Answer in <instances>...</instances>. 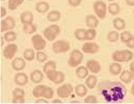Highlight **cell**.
I'll return each mask as SVG.
<instances>
[{
	"label": "cell",
	"mask_w": 134,
	"mask_h": 104,
	"mask_svg": "<svg viewBox=\"0 0 134 104\" xmlns=\"http://www.w3.org/2000/svg\"><path fill=\"white\" fill-rule=\"evenodd\" d=\"M99 91L103 94L107 102H119L126 96L127 89L119 82H103L100 83Z\"/></svg>",
	"instance_id": "6da1fadb"
},
{
	"label": "cell",
	"mask_w": 134,
	"mask_h": 104,
	"mask_svg": "<svg viewBox=\"0 0 134 104\" xmlns=\"http://www.w3.org/2000/svg\"><path fill=\"white\" fill-rule=\"evenodd\" d=\"M112 60L115 62L124 63V62H129L134 58V54L131 51L128 50H121V51H115L112 54Z\"/></svg>",
	"instance_id": "7a4b0ae2"
},
{
	"label": "cell",
	"mask_w": 134,
	"mask_h": 104,
	"mask_svg": "<svg viewBox=\"0 0 134 104\" xmlns=\"http://www.w3.org/2000/svg\"><path fill=\"white\" fill-rule=\"evenodd\" d=\"M83 60V53L79 50H74L71 52L69 60H68V65L70 67H77L81 64Z\"/></svg>",
	"instance_id": "3957f363"
},
{
	"label": "cell",
	"mask_w": 134,
	"mask_h": 104,
	"mask_svg": "<svg viewBox=\"0 0 134 104\" xmlns=\"http://www.w3.org/2000/svg\"><path fill=\"white\" fill-rule=\"evenodd\" d=\"M59 34H60L59 25L52 24V25H49L48 27L44 28V30H43V37L48 41H55V39L57 38V36Z\"/></svg>",
	"instance_id": "277c9868"
},
{
	"label": "cell",
	"mask_w": 134,
	"mask_h": 104,
	"mask_svg": "<svg viewBox=\"0 0 134 104\" xmlns=\"http://www.w3.org/2000/svg\"><path fill=\"white\" fill-rule=\"evenodd\" d=\"M93 10H94L95 15L97 16V18H99V19H105L106 18L108 7L104 1H102V0H97V1H95L93 3Z\"/></svg>",
	"instance_id": "5b68a950"
},
{
	"label": "cell",
	"mask_w": 134,
	"mask_h": 104,
	"mask_svg": "<svg viewBox=\"0 0 134 104\" xmlns=\"http://www.w3.org/2000/svg\"><path fill=\"white\" fill-rule=\"evenodd\" d=\"M70 42L66 40H57L53 43L52 45V50L55 54H63L66 53L68 51H70Z\"/></svg>",
	"instance_id": "8992f818"
},
{
	"label": "cell",
	"mask_w": 134,
	"mask_h": 104,
	"mask_svg": "<svg viewBox=\"0 0 134 104\" xmlns=\"http://www.w3.org/2000/svg\"><path fill=\"white\" fill-rule=\"evenodd\" d=\"M32 44L36 51H43L47 46V39L39 34H34L32 36Z\"/></svg>",
	"instance_id": "52a82bcc"
},
{
	"label": "cell",
	"mask_w": 134,
	"mask_h": 104,
	"mask_svg": "<svg viewBox=\"0 0 134 104\" xmlns=\"http://www.w3.org/2000/svg\"><path fill=\"white\" fill-rule=\"evenodd\" d=\"M74 88L72 86V84L70 83H65V84H62L60 85L58 88H57V95L59 98L61 99H66V98H69L72 93H73Z\"/></svg>",
	"instance_id": "ba28073f"
},
{
	"label": "cell",
	"mask_w": 134,
	"mask_h": 104,
	"mask_svg": "<svg viewBox=\"0 0 134 104\" xmlns=\"http://www.w3.org/2000/svg\"><path fill=\"white\" fill-rule=\"evenodd\" d=\"M46 76H47V78H48L50 81H52V82L55 83V84H62V83L64 82V79H65L64 73L58 72V71H53V72L47 74Z\"/></svg>",
	"instance_id": "9c48e42d"
},
{
	"label": "cell",
	"mask_w": 134,
	"mask_h": 104,
	"mask_svg": "<svg viewBox=\"0 0 134 104\" xmlns=\"http://www.w3.org/2000/svg\"><path fill=\"white\" fill-rule=\"evenodd\" d=\"M15 26H16V21L11 16L3 18L2 21H1V30H2V33H5L8 30H13V28Z\"/></svg>",
	"instance_id": "30bf717a"
},
{
	"label": "cell",
	"mask_w": 134,
	"mask_h": 104,
	"mask_svg": "<svg viewBox=\"0 0 134 104\" xmlns=\"http://www.w3.org/2000/svg\"><path fill=\"white\" fill-rule=\"evenodd\" d=\"M17 52H18V46L15 43H9L3 48V56L5 59H14Z\"/></svg>",
	"instance_id": "8fae6325"
},
{
	"label": "cell",
	"mask_w": 134,
	"mask_h": 104,
	"mask_svg": "<svg viewBox=\"0 0 134 104\" xmlns=\"http://www.w3.org/2000/svg\"><path fill=\"white\" fill-rule=\"evenodd\" d=\"M81 51H82L83 54L93 55V54H96V53L99 52V45L95 42H86V43L82 44Z\"/></svg>",
	"instance_id": "7c38bea8"
},
{
	"label": "cell",
	"mask_w": 134,
	"mask_h": 104,
	"mask_svg": "<svg viewBox=\"0 0 134 104\" xmlns=\"http://www.w3.org/2000/svg\"><path fill=\"white\" fill-rule=\"evenodd\" d=\"M86 66L88 67V69L92 74H98L100 72V69H102V65H100V63L95 59L88 60L86 63Z\"/></svg>",
	"instance_id": "4fadbf2b"
},
{
	"label": "cell",
	"mask_w": 134,
	"mask_h": 104,
	"mask_svg": "<svg viewBox=\"0 0 134 104\" xmlns=\"http://www.w3.org/2000/svg\"><path fill=\"white\" fill-rule=\"evenodd\" d=\"M12 67H13L14 71H16V72H21L22 69L25 67V59L24 58H20V57L13 59Z\"/></svg>",
	"instance_id": "5bb4252c"
},
{
	"label": "cell",
	"mask_w": 134,
	"mask_h": 104,
	"mask_svg": "<svg viewBox=\"0 0 134 104\" xmlns=\"http://www.w3.org/2000/svg\"><path fill=\"white\" fill-rule=\"evenodd\" d=\"M14 81H15V83H16L17 85H19V86H24V85H26L27 82H29V77H27L26 74L19 72V73H17V74L15 75Z\"/></svg>",
	"instance_id": "9a60e30c"
},
{
	"label": "cell",
	"mask_w": 134,
	"mask_h": 104,
	"mask_svg": "<svg viewBox=\"0 0 134 104\" xmlns=\"http://www.w3.org/2000/svg\"><path fill=\"white\" fill-rule=\"evenodd\" d=\"M43 73L41 71H39V69H35V71H33L30 75V79L33 83L35 84H39L40 82H42L43 80Z\"/></svg>",
	"instance_id": "2e32d148"
},
{
	"label": "cell",
	"mask_w": 134,
	"mask_h": 104,
	"mask_svg": "<svg viewBox=\"0 0 134 104\" xmlns=\"http://www.w3.org/2000/svg\"><path fill=\"white\" fill-rule=\"evenodd\" d=\"M99 24V20L97 18V16L94 15H88L86 17V25L89 28H96Z\"/></svg>",
	"instance_id": "e0dca14e"
},
{
	"label": "cell",
	"mask_w": 134,
	"mask_h": 104,
	"mask_svg": "<svg viewBox=\"0 0 134 104\" xmlns=\"http://www.w3.org/2000/svg\"><path fill=\"white\" fill-rule=\"evenodd\" d=\"M133 78H134V75L130 71H121V73L119 74V79L125 84L130 83L133 80Z\"/></svg>",
	"instance_id": "ac0fdd59"
},
{
	"label": "cell",
	"mask_w": 134,
	"mask_h": 104,
	"mask_svg": "<svg viewBox=\"0 0 134 104\" xmlns=\"http://www.w3.org/2000/svg\"><path fill=\"white\" fill-rule=\"evenodd\" d=\"M109 71H110V74L111 75H113V76H117V75H119L120 73H121V71H122V66H121V64L119 63V62H113V63H111L110 64V66H109Z\"/></svg>",
	"instance_id": "d6986e66"
},
{
	"label": "cell",
	"mask_w": 134,
	"mask_h": 104,
	"mask_svg": "<svg viewBox=\"0 0 134 104\" xmlns=\"http://www.w3.org/2000/svg\"><path fill=\"white\" fill-rule=\"evenodd\" d=\"M33 20H34V15H33L31 12L25 11V12L21 13V15H20V21H21L22 24L33 23Z\"/></svg>",
	"instance_id": "ffe728a7"
},
{
	"label": "cell",
	"mask_w": 134,
	"mask_h": 104,
	"mask_svg": "<svg viewBox=\"0 0 134 104\" xmlns=\"http://www.w3.org/2000/svg\"><path fill=\"white\" fill-rule=\"evenodd\" d=\"M89 69L87 66H77L76 68V76L79 78V79H86L88 76H89Z\"/></svg>",
	"instance_id": "44dd1931"
},
{
	"label": "cell",
	"mask_w": 134,
	"mask_h": 104,
	"mask_svg": "<svg viewBox=\"0 0 134 104\" xmlns=\"http://www.w3.org/2000/svg\"><path fill=\"white\" fill-rule=\"evenodd\" d=\"M56 67H57V63L53 60H50V61L46 62L43 65V73L47 75L53 71H56Z\"/></svg>",
	"instance_id": "7402d4cb"
},
{
	"label": "cell",
	"mask_w": 134,
	"mask_h": 104,
	"mask_svg": "<svg viewBox=\"0 0 134 104\" xmlns=\"http://www.w3.org/2000/svg\"><path fill=\"white\" fill-rule=\"evenodd\" d=\"M47 19L50 22H57L61 19V13L59 11H51V12H49Z\"/></svg>",
	"instance_id": "603a6c76"
},
{
	"label": "cell",
	"mask_w": 134,
	"mask_h": 104,
	"mask_svg": "<svg viewBox=\"0 0 134 104\" xmlns=\"http://www.w3.org/2000/svg\"><path fill=\"white\" fill-rule=\"evenodd\" d=\"M50 9V4L46 1H40L36 4L35 7V10L37 13H40V14H43V13H47Z\"/></svg>",
	"instance_id": "cb8c5ba5"
},
{
	"label": "cell",
	"mask_w": 134,
	"mask_h": 104,
	"mask_svg": "<svg viewBox=\"0 0 134 104\" xmlns=\"http://www.w3.org/2000/svg\"><path fill=\"white\" fill-rule=\"evenodd\" d=\"M113 26H114V28L116 30H122L126 27V21L122 18L117 17V18H115L113 20Z\"/></svg>",
	"instance_id": "d4e9b609"
},
{
	"label": "cell",
	"mask_w": 134,
	"mask_h": 104,
	"mask_svg": "<svg viewBox=\"0 0 134 104\" xmlns=\"http://www.w3.org/2000/svg\"><path fill=\"white\" fill-rule=\"evenodd\" d=\"M46 86H47V85L39 84V85H37L36 87H34V89H33V91H32L33 97L36 98V99L41 98V97H42V94H43V90H44V88H46Z\"/></svg>",
	"instance_id": "484cf974"
},
{
	"label": "cell",
	"mask_w": 134,
	"mask_h": 104,
	"mask_svg": "<svg viewBox=\"0 0 134 104\" xmlns=\"http://www.w3.org/2000/svg\"><path fill=\"white\" fill-rule=\"evenodd\" d=\"M75 94L78 97H80V98L85 97L88 94V87H87V85L86 84H78L75 87Z\"/></svg>",
	"instance_id": "4316f807"
},
{
	"label": "cell",
	"mask_w": 134,
	"mask_h": 104,
	"mask_svg": "<svg viewBox=\"0 0 134 104\" xmlns=\"http://www.w3.org/2000/svg\"><path fill=\"white\" fill-rule=\"evenodd\" d=\"M108 12H109L111 15H113V16L118 15V14L120 13V7H119V4L116 3V2L110 3V4L108 5Z\"/></svg>",
	"instance_id": "83f0119b"
},
{
	"label": "cell",
	"mask_w": 134,
	"mask_h": 104,
	"mask_svg": "<svg viewBox=\"0 0 134 104\" xmlns=\"http://www.w3.org/2000/svg\"><path fill=\"white\" fill-rule=\"evenodd\" d=\"M97 84V77L94 76V75H91V76H88L86 78V85L88 88L90 89H93Z\"/></svg>",
	"instance_id": "f1b7e54d"
},
{
	"label": "cell",
	"mask_w": 134,
	"mask_h": 104,
	"mask_svg": "<svg viewBox=\"0 0 134 104\" xmlns=\"http://www.w3.org/2000/svg\"><path fill=\"white\" fill-rule=\"evenodd\" d=\"M22 29H23V32H24L25 34L32 35V34H35V33H36L37 26H36L34 23H25V24H23Z\"/></svg>",
	"instance_id": "f546056e"
},
{
	"label": "cell",
	"mask_w": 134,
	"mask_h": 104,
	"mask_svg": "<svg viewBox=\"0 0 134 104\" xmlns=\"http://www.w3.org/2000/svg\"><path fill=\"white\" fill-rule=\"evenodd\" d=\"M3 38L7 42H14L17 39V34L14 30H8L3 34Z\"/></svg>",
	"instance_id": "4dcf8cb0"
},
{
	"label": "cell",
	"mask_w": 134,
	"mask_h": 104,
	"mask_svg": "<svg viewBox=\"0 0 134 104\" xmlns=\"http://www.w3.org/2000/svg\"><path fill=\"white\" fill-rule=\"evenodd\" d=\"M23 58L25 59V61H32L34 60V58H36V54L35 51L32 48H27L23 52Z\"/></svg>",
	"instance_id": "1f68e13d"
},
{
	"label": "cell",
	"mask_w": 134,
	"mask_h": 104,
	"mask_svg": "<svg viewBox=\"0 0 134 104\" xmlns=\"http://www.w3.org/2000/svg\"><path fill=\"white\" fill-rule=\"evenodd\" d=\"M24 0H9L8 2V8L10 11H15L18 7H20L23 3Z\"/></svg>",
	"instance_id": "d6a6232c"
},
{
	"label": "cell",
	"mask_w": 134,
	"mask_h": 104,
	"mask_svg": "<svg viewBox=\"0 0 134 104\" xmlns=\"http://www.w3.org/2000/svg\"><path fill=\"white\" fill-rule=\"evenodd\" d=\"M97 36V32L95 28H88L86 29V40L88 41H92L96 38Z\"/></svg>",
	"instance_id": "836d02e7"
},
{
	"label": "cell",
	"mask_w": 134,
	"mask_h": 104,
	"mask_svg": "<svg viewBox=\"0 0 134 104\" xmlns=\"http://www.w3.org/2000/svg\"><path fill=\"white\" fill-rule=\"evenodd\" d=\"M107 39H108V41L111 42V43L116 42V41L119 39V34H118V32H117V30H111V32H109V33H108V36H107Z\"/></svg>",
	"instance_id": "e575fe53"
},
{
	"label": "cell",
	"mask_w": 134,
	"mask_h": 104,
	"mask_svg": "<svg viewBox=\"0 0 134 104\" xmlns=\"http://www.w3.org/2000/svg\"><path fill=\"white\" fill-rule=\"evenodd\" d=\"M74 36H75V38H76L77 40H79V41L86 40V29H83V28H78V29H76V30L74 32Z\"/></svg>",
	"instance_id": "d590c367"
},
{
	"label": "cell",
	"mask_w": 134,
	"mask_h": 104,
	"mask_svg": "<svg viewBox=\"0 0 134 104\" xmlns=\"http://www.w3.org/2000/svg\"><path fill=\"white\" fill-rule=\"evenodd\" d=\"M132 36H133V35H132L131 32H129V30H124L121 34H119V39L121 40V42L127 43V42L130 40V38H131Z\"/></svg>",
	"instance_id": "8d00e7d4"
},
{
	"label": "cell",
	"mask_w": 134,
	"mask_h": 104,
	"mask_svg": "<svg viewBox=\"0 0 134 104\" xmlns=\"http://www.w3.org/2000/svg\"><path fill=\"white\" fill-rule=\"evenodd\" d=\"M54 96V89L52 87H49V86H46L44 90H43V94H42V97L46 98V99H52Z\"/></svg>",
	"instance_id": "74e56055"
},
{
	"label": "cell",
	"mask_w": 134,
	"mask_h": 104,
	"mask_svg": "<svg viewBox=\"0 0 134 104\" xmlns=\"http://www.w3.org/2000/svg\"><path fill=\"white\" fill-rule=\"evenodd\" d=\"M36 59L39 63H43L48 60V55L42 51H38L37 54H36Z\"/></svg>",
	"instance_id": "f35d334b"
},
{
	"label": "cell",
	"mask_w": 134,
	"mask_h": 104,
	"mask_svg": "<svg viewBox=\"0 0 134 104\" xmlns=\"http://www.w3.org/2000/svg\"><path fill=\"white\" fill-rule=\"evenodd\" d=\"M25 96V91L22 88H15L13 90V98L16 97H24Z\"/></svg>",
	"instance_id": "ab89813d"
},
{
	"label": "cell",
	"mask_w": 134,
	"mask_h": 104,
	"mask_svg": "<svg viewBox=\"0 0 134 104\" xmlns=\"http://www.w3.org/2000/svg\"><path fill=\"white\" fill-rule=\"evenodd\" d=\"M98 100L96 98V96H93V95H90V96H87L85 98V103H91V104H95L97 103Z\"/></svg>",
	"instance_id": "60d3db41"
},
{
	"label": "cell",
	"mask_w": 134,
	"mask_h": 104,
	"mask_svg": "<svg viewBox=\"0 0 134 104\" xmlns=\"http://www.w3.org/2000/svg\"><path fill=\"white\" fill-rule=\"evenodd\" d=\"M81 2H82V0H68V3H69L71 7H74V8L80 5Z\"/></svg>",
	"instance_id": "b9f144b4"
},
{
	"label": "cell",
	"mask_w": 134,
	"mask_h": 104,
	"mask_svg": "<svg viewBox=\"0 0 134 104\" xmlns=\"http://www.w3.org/2000/svg\"><path fill=\"white\" fill-rule=\"evenodd\" d=\"M12 102L13 103H24L25 100H24V97H16V98H13Z\"/></svg>",
	"instance_id": "7bdbcfd3"
},
{
	"label": "cell",
	"mask_w": 134,
	"mask_h": 104,
	"mask_svg": "<svg viewBox=\"0 0 134 104\" xmlns=\"http://www.w3.org/2000/svg\"><path fill=\"white\" fill-rule=\"evenodd\" d=\"M126 45H127L129 48H131V50L134 48V36H132V37L130 38V40L126 43Z\"/></svg>",
	"instance_id": "ee69618b"
},
{
	"label": "cell",
	"mask_w": 134,
	"mask_h": 104,
	"mask_svg": "<svg viewBox=\"0 0 134 104\" xmlns=\"http://www.w3.org/2000/svg\"><path fill=\"white\" fill-rule=\"evenodd\" d=\"M48 99H46V98H43V97H41V98H38L36 101H35V103L36 104H39V103H48V101H47Z\"/></svg>",
	"instance_id": "f6af8a7d"
},
{
	"label": "cell",
	"mask_w": 134,
	"mask_h": 104,
	"mask_svg": "<svg viewBox=\"0 0 134 104\" xmlns=\"http://www.w3.org/2000/svg\"><path fill=\"white\" fill-rule=\"evenodd\" d=\"M7 16V9L4 7L1 8V17H5Z\"/></svg>",
	"instance_id": "bcb514c9"
},
{
	"label": "cell",
	"mask_w": 134,
	"mask_h": 104,
	"mask_svg": "<svg viewBox=\"0 0 134 104\" xmlns=\"http://www.w3.org/2000/svg\"><path fill=\"white\" fill-rule=\"evenodd\" d=\"M130 72H131V73L134 75V60H133V61L130 63Z\"/></svg>",
	"instance_id": "7dc6e473"
},
{
	"label": "cell",
	"mask_w": 134,
	"mask_h": 104,
	"mask_svg": "<svg viewBox=\"0 0 134 104\" xmlns=\"http://www.w3.org/2000/svg\"><path fill=\"white\" fill-rule=\"evenodd\" d=\"M126 3L129 7H134V0H126Z\"/></svg>",
	"instance_id": "c3c4849f"
},
{
	"label": "cell",
	"mask_w": 134,
	"mask_h": 104,
	"mask_svg": "<svg viewBox=\"0 0 134 104\" xmlns=\"http://www.w3.org/2000/svg\"><path fill=\"white\" fill-rule=\"evenodd\" d=\"M131 93H132V96L134 97V81H133V84H132V87H131Z\"/></svg>",
	"instance_id": "681fc988"
},
{
	"label": "cell",
	"mask_w": 134,
	"mask_h": 104,
	"mask_svg": "<svg viewBox=\"0 0 134 104\" xmlns=\"http://www.w3.org/2000/svg\"><path fill=\"white\" fill-rule=\"evenodd\" d=\"M52 102H53V103H61V101H60L59 99H55V100H53Z\"/></svg>",
	"instance_id": "f907efd6"
},
{
	"label": "cell",
	"mask_w": 134,
	"mask_h": 104,
	"mask_svg": "<svg viewBox=\"0 0 134 104\" xmlns=\"http://www.w3.org/2000/svg\"><path fill=\"white\" fill-rule=\"evenodd\" d=\"M109 1H111V2H113V1H114V0H109Z\"/></svg>",
	"instance_id": "816d5d0a"
},
{
	"label": "cell",
	"mask_w": 134,
	"mask_h": 104,
	"mask_svg": "<svg viewBox=\"0 0 134 104\" xmlns=\"http://www.w3.org/2000/svg\"><path fill=\"white\" fill-rule=\"evenodd\" d=\"M1 1H5V0H1Z\"/></svg>",
	"instance_id": "f5cc1de1"
},
{
	"label": "cell",
	"mask_w": 134,
	"mask_h": 104,
	"mask_svg": "<svg viewBox=\"0 0 134 104\" xmlns=\"http://www.w3.org/2000/svg\"><path fill=\"white\" fill-rule=\"evenodd\" d=\"M30 1H33V0H30Z\"/></svg>",
	"instance_id": "db71d44e"
}]
</instances>
